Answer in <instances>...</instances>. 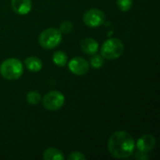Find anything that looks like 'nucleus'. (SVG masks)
<instances>
[{
	"label": "nucleus",
	"instance_id": "15",
	"mask_svg": "<svg viewBox=\"0 0 160 160\" xmlns=\"http://www.w3.org/2000/svg\"><path fill=\"white\" fill-rule=\"evenodd\" d=\"M89 65L98 69V68H100L103 65H104V57L101 55V54H98V53H95L91 56L90 58V63Z\"/></svg>",
	"mask_w": 160,
	"mask_h": 160
},
{
	"label": "nucleus",
	"instance_id": "12",
	"mask_svg": "<svg viewBox=\"0 0 160 160\" xmlns=\"http://www.w3.org/2000/svg\"><path fill=\"white\" fill-rule=\"evenodd\" d=\"M43 158L45 160H64L65 157L60 150L50 147L43 152Z\"/></svg>",
	"mask_w": 160,
	"mask_h": 160
},
{
	"label": "nucleus",
	"instance_id": "8",
	"mask_svg": "<svg viewBox=\"0 0 160 160\" xmlns=\"http://www.w3.org/2000/svg\"><path fill=\"white\" fill-rule=\"evenodd\" d=\"M156 146V139L153 135L144 134L139 138L137 142L135 143V147L142 152L150 153Z\"/></svg>",
	"mask_w": 160,
	"mask_h": 160
},
{
	"label": "nucleus",
	"instance_id": "5",
	"mask_svg": "<svg viewBox=\"0 0 160 160\" xmlns=\"http://www.w3.org/2000/svg\"><path fill=\"white\" fill-rule=\"evenodd\" d=\"M41 100L46 110L54 112V111L60 110L64 106L65 96L61 92L53 90V91L47 93Z\"/></svg>",
	"mask_w": 160,
	"mask_h": 160
},
{
	"label": "nucleus",
	"instance_id": "4",
	"mask_svg": "<svg viewBox=\"0 0 160 160\" xmlns=\"http://www.w3.org/2000/svg\"><path fill=\"white\" fill-rule=\"evenodd\" d=\"M62 34L59 29L50 27L43 30L38 37V43L44 49L52 50L57 47L62 41Z\"/></svg>",
	"mask_w": 160,
	"mask_h": 160
},
{
	"label": "nucleus",
	"instance_id": "19",
	"mask_svg": "<svg viewBox=\"0 0 160 160\" xmlns=\"http://www.w3.org/2000/svg\"><path fill=\"white\" fill-rule=\"evenodd\" d=\"M134 155V158L138 160H147L149 159V156H148V153H144V152H142V151H137L136 153L134 152L133 153Z\"/></svg>",
	"mask_w": 160,
	"mask_h": 160
},
{
	"label": "nucleus",
	"instance_id": "11",
	"mask_svg": "<svg viewBox=\"0 0 160 160\" xmlns=\"http://www.w3.org/2000/svg\"><path fill=\"white\" fill-rule=\"evenodd\" d=\"M25 68L31 72H38L42 68V61L36 56H29L24 60Z\"/></svg>",
	"mask_w": 160,
	"mask_h": 160
},
{
	"label": "nucleus",
	"instance_id": "6",
	"mask_svg": "<svg viewBox=\"0 0 160 160\" xmlns=\"http://www.w3.org/2000/svg\"><path fill=\"white\" fill-rule=\"evenodd\" d=\"M105 20L106 16L104 12L98 8H90L82 16V21L85 25L92 28L99 27L105 22Z\"/></svg>",
	"mask_w": 160,
	"mask_h": 160
},
{
	"label": "nucleus",
	"instance_id": "7",
	"mask_svg": "<svg viewBox=\"0 0 160 160\" xmlns=\"http://www.w3.org/2000/svg\"><path fill=\"white\" fill-rule=\"evenodd\" d=\"M68 66L69 71L77 76L85 75L86 73H88L90 68V65L88 61L80 56L73 57L69 62H68Z\"/></svg>",
	"mask_w": 160,
	"mask_h": 160
},
{
	"label": "nucleus",
	"instance_id": "10",
	"mask_svg": "<svg viewBox=\"0 0 160 160\" xmlns=\"http://www.w3.org/2000/svg\"><path fill=\"white\" fill-rule=\"evenodd\" d=\"M81 49L83 53L87 55H93L98 52L99 44L96 39L92 38H86L81 41Z\"/></svg>",
	"mask_w": 160,
	"mask_h": 160
},
{
	"label": "nucleus",
	"instance_id": "18",
	"mask_svg": "<svg viewBox=\"0 0 160 160\" xmlns=\"http://www.w3.org/2000/svg\"><path fill=\"white\" fill-rule=\"evenodd\" d=\"M68 160H83V159H85V156H84L82 153H81V152L75 151V152H72L71 154H69V155H68Z\"/></svg>",
	"mask_w": 160,
	"mask_h": 160
},
{
	"label": "nucleus",
	"instance_id": "3",
	"mask_svg": "<svg viewBox=\"0 0 160 160\" xmlns=\"http://www.w3.org/2000/svg\"><path fill=\"white\" fill-rule=\"evenodd\" d=\"M125 52V45L117 38H112L107 39L100 48V54L104 59L114 60L120 58Z\"/></svg>",
	"mask_w": 160,
	"mask_h": 160
},
{
	"label": "nucleus",
	"instance_id": "13",
	"mask_svg": "<svg viewBox=\"0 0 160 160\" xmlns=\"http://www.w3.org/2000/svg\"><path fill=\"white\" fill-rule=\"evenodd\" d=\"M52 62L58 67H65L68 62V55L62 51H57L52 55Z\"/></svg>",
	"mask_w": 160,
	"mask_h": 160
},
{
	"label": "nucleus",
	"instance_id": "16",
	"mask_svg": "<svg viewBox=\"0 0 160 160\" xmlns=\"http://www.w3.org/2000/svg\"><path fill=\"white\" fill-rule=\"evenodd\" d=\"M74 28V25L71 22L69 21H64L63 22L60 23V26H59V31L61 32L62 35H68L69 33L72 32Z\"/></svg>",
	"mask_w": 160,
	"mask_h": 160
},
{
	"label": "nucleus",
	"instance_id": "2",
	"mask_svg": "<svg viewBox=\"0 0 160 160\" xmlns=\"http://www.w3.org/2000/svg\"><path fill=\"white\" fill-rule=\"evenodd\" d=\"M0 74L8 81H15L23 74V64L17 58H8L0 65Z\"/></svg>",
	"mask_w": 160,
	"mask_h": 160
},
{
	"label": "nucleus",
	"instance_id": "1",
	"mask_svg": "<svg viewBox=\"0 0 160 160\" xmlns=\"http://www.w3.org/2000/svg\"><path fill=\"white\" fill-rule=\"evenodd\" d=\"M135 140L127 131L119 130L111 135L108 151L115 158H128L135 152Z\"/></svg>",
	"mask_w": 160,
	"mask_h": 160
},
{
	"label": "nucleus",
	"instance_id": "9",
	"mask_svg": "<svg viewBox=\"0 0 160 160\" xmlns=\"http://www.w3.org/2000/svg\"><path fill=\"white\" fill-rule=\"evenodd\" d=\"M12 10L19 15H26L32 9L31 0H11Z\"/></svg>",
	"mask_w": 160,
	"mask_h": 160
},
{
	"label": "nucleus",
	"instance_id": "17",
	"mask_svg": "<svg viewBox=\"0 0 160 160\" xmlns=\"http://www.w3.org/2000/svg\"><path fill=\"white\" fill-rule=\"evenodd\" d=\"M133 5V0H117V6L120 10L126 12L128 11Z\"/></svg>",
	"mask_w": 160,
	"mask_h": 160
},
{
	"label": "nucleus",
	"instance_id": "14",
	"mask_svg": "<svg viewBox=\"0 0 160 160\" xmlns=\"http://www.w3.org/2000/svg\"><path fill=\"white\" fill-rule=\"evenodd\" d=\"M26 101L31 105H37L41 101V96L38 91H29L26 94Z\"/></svg>",
	"mask_w": 160,
	"mask_h": 160
}]
</instances>
